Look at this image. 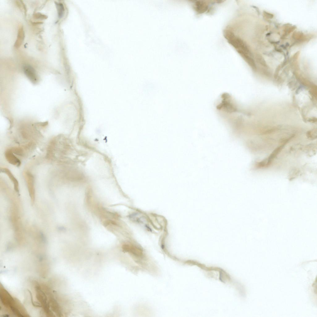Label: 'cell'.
<instances>
[{"label": "cell", "mask_w": 317, "mask_h": 317, "mask_svg": "<svg viewBox=\"0 0 317 317\" xmlns=\"http://www.w3.org/2000/svg\"><path fill=\"white\" fill-rule=\"evenodd\" d=\"M34 284L36 297L45 315L61 316L63 314L61 307L51 289L42 283L34 281Z\"/></svg>", "instance_id": "1"}, {"label": "cell", "mask_w": 317, "mask_h": 317, "mask_svg": "<svg viewBox=\"0 0 317 317\" xmlns=\"http://www.w3.org/2000/svg\"><path fill=\"white\" fill-rule=\"evenodd\" d=\"M0 297L3 307L9 314L19 317L29 316L26 309L20 301L1 285Z\"/></svg>", "instance_id": "2"}, {"label": "cell", "mask_w": 317, "mask_h": 317, "mask_svg": "<svg viewBox=\"0 0 317 317\" xmlns=\"http://www.w3.org/2000/svg\"><path fill=\"white\" fill-rule=\"evenodd\" d=\"M227 37L230 43L237 49L248 63L254 67L255 64L251 57V54L246 45L241 40L235 37L232 33L227 35Z\"/></svg>", "instance_id": "3"}, {"label": "cell", "mask_w": 317, "mask_h": 317, "mask_svg": "<svg viewBox=\"0 0 317 317\" xmlns=\"http://www.w3.org/2000/svg\"><path fill=\"white\" fill-rule=\"evenodd\" d=\"M122 248L123 251L128 252L134 257H142L143 252L142 250L138 247L130 243H125L122 245Z\"/></svg>", "instance_id": "4"}, {"label": "cell", "mask_w": 317, "mask_h": 317, "mask_svg": "<svg viewBox=\"0 0 317 317\" xmlns=\"http://www.w3.org/2000/svg\"><path fill=\"white\" fill-rule=\"evenodd\" d=\"M24 72L27 77L33 84H36L38 81V77L34 68L31 65L24 64L23 66Z\"/></svg>", "instance_id": "5"}, {"label": "cell", "mask_w": 317, "mask_h": 317, "mask_svg": "<svg viewBox=\"0 0 317 317\" xmlns=\"http://www.w3.org/2000/svg\"><path fill=\"white\" fill-rule=\"evenodd\" d=\"M13 153L11 149H7L5 152L6 158L10 163L19 166L21 164V162Z\"/></svg>", "instance_id": "6"}, {"label": "cell", "mask_w": 317, "mask_h": 317, "mask_svg": "<svg viewBox=\"0 0 317 317\" xmlns=\"http://www.w3.org/2000/svg\"><path fill=\"white\" fill-rule=\"evenodd\" d=\"M0 171L1 172L5 173L8 176L9 179L13 182L15 191L19 193V184L18 181L10 170L5 167H2L1 168Z\"/></svg>", "instance_id": "7"}, {"label": "cell", "mask_w": 317, "mask_h": 317, "mask_svg": "<svg viewBox=\"0 0 317 317\" xmlns=\"http://www.w3.org/2000/svg\"><path fill=\"white\" fill-rule=\"evenodd\" d=\"M24 37V32L22 27H19L18 29L16 40L15 44L16 48H19L21 45Z\"/></svg>", "instance_id": "8"}, {"label": "cell", "mask_w": 317, "mask_h": 317, "mask_svg": "<svg viewBox=\"0 0 317 317\" xmlns=\"http://www.w3.org/2000/svg\"><path fill=\"white\" fill-rule=\"evenodd\" d=\"M284 144H283L276 148L270 154L269 157L266 159L268 165L269 166L271 163L272 160L280 152L283 148Z\"/></svg>", "instance_id": "9"}, {"label": "cell", "mask_w": 317, "mask_h": 317, "mask_svg": "<svg viewBox=\"0 0 317 317\" xmlns=\"http://www.w3.org/2000/svg\"><path fill=\"white\" fill-rule=\"evenodd\" d=\"M55 3L59 18H61L63 16L64 13V6L63 3L61 2H56Z\"/></svg>", "instance_id": "10"}, {"label": "cell", "mask_w": 317, "mask_h": 317, "mask_svg": "<svg viewBox=\"0 0 317 317\" xmlns=\"http://www.w3.org/2000/svg\"><path fill=\"white\" fill-rule=\"evenodd\" d=\"M197 8L198 11L199 12H203L205 11L207 9V6L206 5L205 3L202 2H200L197 3Z\"/></svg>", "instance_id": "11"}, {"label": "cell", "mask_w": 317, "mask_h": 317, "mask_svg": "<svg viewBox=\"0 0 317 317\" xmlns=\"http://www.w3.org/2000/svg\"><path fill=\"white\" fill-rule=\"evenodd\" d=\"M34 17L37 19H45L47 18V16L41 13H37L34 15Z\"/></svg>", "instance_id": "12"}, {"label": "cell", "mask_w": 317, "mask_h": 317, "mask_svg": "<svg viewBox=\"0 0 317 317\" xmlns=\"http://www.w3.org/2000/svg\"><path fill=\"white\" fill-rule=\"evenodd\" d=\"M256 58L258 62L263 65H265V61L261 55L257 54L256 56Z\"/></svg>", "instance_id": "13"}, {"label": "cell", "mask_w": 317, "mask_h": 317, "mask_svg": "<svg viewBox=\"0 0 317 317\" xmlns=\"http://www.w3.org/2000/svg\"><path fill=\"white\" fill-rule=\"evenodd\" d=\"M40 234H41V239L42 240V241H43V242H46V238L45 237L44 234L42 233H41Z\"/></svg>", "instance_id": "14"}]
</instances>
